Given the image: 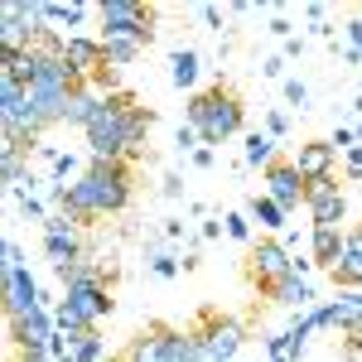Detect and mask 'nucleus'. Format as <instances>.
<instances>
[{
    "instance_id": "nucleus-1",
    "label": "nucleus",
    "mask_w": 362,
    "mask_h": 362,
    "mask_svg": "<svg viewBox=\"0 0 362 362\" xmlns=\"http://www.w3.org/2000/svg\"><path fill=\"white\" fill-rule=\"evenodd\" d=\"M54 203L63 218L73 223H92V218H112L131 203V165L126 160H92V165L63 189L54 184Z\"/></svg>"
},
{
    "instance_id": "nucleus-2",
    "label": "nucleus",
    "mask_w": 362,
    "mask_h": 362,
    "mask_svg": "<svg viewBox=\"0 0 362 362\" xmlns=\"http://www.w3.org/2000/svg\"><path fill=\"white\" fill-rule=\"evenodd\" d=\"M150 126H155V116L136 107L126 92H112V97H102L97 102V112L92 121L83 126L87 145H92V160H136L145 136H150Z\"/></svg>"
},
{
    "instance_id": "nucleus-3",
    "label": "nucleus",
    "mask_w": 362,
    "mask_h": 362,
    "mask_svg": "<svg viewBox=\"0 0 362 362\" xmlns=\"http://www.w3.org/2000/svg\"><path fill=\"white\" fill-rule=\"evenodd\" d=\"M242 126H247V107H242V97L223 83L198 92L194 102H189V131H198L203 145H223V140L242 136Z\"/></svg>"
},
{
    "instance_id": "nucleus-4",
    "label": "nucleus",
    "mask_w": 362,
    "mask_h": 362,
    "mask_svg": "<svg viewBox=\"0 0 362 362\" xmlns=\"http://www.w3.org/2000/svg\"><path fill=\"white\" fill-rule=\"evenodd\" d=\"M112 305H116V300H112V290H107V280H102V276H97V280H78V285H68V295H63V305H58L54 324L68 338L92 334V324L107 319Z\"/></svg>"
},
{
    "instance_id": "nucleus-5",
    "label": "nucleus",
    "mask_w": 362,
    "mask_h": 362,
    "mask_svg": "<svg viewBox=\"0 0 362 362\" xmlns=\"http://www.w3.org/2000/svg\"><path fill=\"white\" fill-rule=\"evenodd\" d=\"M97 20H102V39H140L150 44L155 39V10L150 5H136V0H102L97 5Z\"/></svg>"
},
{
    "instance_id": "nucleus-6",
    "label": "nucleus",
    "mask_w": 362,
    "mask_h": 362,
    "mask_svg": "<svg viewBox=\"0 0 362 362\" xmlns=\"http://www.w3.org/2000/svg\"><path fill=\"white\" fill-rule=\"evenodd\" d=\"M10 343L15 353H58V324L44 305H34L29 314L10 319Z\"/></svg>"
},
{
    "instance_id": "nucleus-7",
    "label": "nucleus",
    "mask_w": 362,
    "mask_h": 362,
    "mask_svg": "<svg viewBox=\"0 0 362 362\" xmlns=\"http://www.w3.org/2000/svg\"><path fill=\"white\" fill-rule=\"evenodd\" d=\"M34 305H39V285H34V276L25 271L20 247H15V242H5V314H10V319H20V314H29Z\"/></svg>"
},
{
    "instance_id": "nucleus-8",
    "label": "nucleus",
    "mask_w": 362,
    "mask_h": 362,
    "mask_svg": "<svg viewBox=\"0 0 362 362\" xmlns=\"http://www.w3.org/2000/svg\"><path fill=\"white\" fill-rule=\"evenodd\" d=\"M285 276H295V256L285 251V242H276V237H261L256 247H251V280L271 295Z\"/></svg>"
},
{
    "instance_id": "nucleus-9",
    "label": "nucleus",
    "mask_w": 362,
    "mask_h": 362,
    "mask_svg": "<svg viewBox=\"0 0 362 362\" xmlns=\"http://www.w3.org/2000/svg\"><path fill=\"white\" fill-rule=\"evenodd\" d=\"M266 198L280 203L285 213H295V208L309 198V179L295 169V160H276V165L266 169Z\"/></svg>"
},
{
    "instance_id": "nucleus-10",
    "label": "nucleus",
    "mask_w": 362,
    "mask_h": 362,
    "mask_svg": "<svg viewBox=\"0 0 362 362\" xmlns=\"http://www.w3.org/2000/svg\"><path fill=\"white\" fill-rule=\"evenodd\" d=\"M305 208L314 218V227H338L348 218V194L338 189V179H319V184H309Z\"/></svg>"
},
{
    "instance_id": "nucleus-11",
    "label": "nucleus",
    "mask_w": 362,
    "mask_h": 362,
    "mask_svg": "<svg viewBox=\"0 0 362 362\" xmlns=\"http://www.w3.org/2000/svg\"><path fill=\"white\" fill-rule=\"evenodd\" d=\"M242 348V324L237 319H208V334L198 338V362H232Z\"/></svg>"
},
{
    "instance_id": "nucleus-12",
    "label": "nucleus",
    "mask_w": 362,
    "mask_h": 362,
    "mask_svg": "<svg viewBox=\"0 0 362 362\" xmlns=\"http://www.w3.org/2000/svg\"><path fill=\"white\" fill-rule=\"evenodd\" d=\"M44 251H49L54 271H58V266H78V261H83L78 227L68 223V218H49V223H44Z\"/></svg>"
},
{
    "instance_id": "nucleus-13",
    "label": "nucleus",
    "mask_w": 362,
    "mask_h": 362,
    "mask_svg": "<svg viewBox=\"0 0 362 362\" xmlns=\"http://www.w3.org/2000/svg\"><path fill=\"white\" fill-rule=\"evenodd\" d=\"M63 58H68V68H73L83 83H92L102 68H112V63H107V49H102V39H83V34H73V39L63 44Z\"/></svg>"
},
{
    "instance_id": "nucleus-14",
    "label": "nucleus",
    "mask_w": 362,
    "mask_h": 362,
    "mask_svg": "<svg viewBox=\"0 0 362 362\" xmlns=\"http://www.w3.org/2000/svg\"><path fill=\"white\" fill-rule=\"evenodd\" d=\"M295 169L305 174L309 184H319V179H334V145H329V140H309V145H300V155H295Z\"/></svg>"
},
{
    "instance_id": "nucleus-15",
    "label": "nucleus",
    "mask_w": 362,
    "mask_h": 362,
    "mask_svg": "<svg viewBox=\"0 0 362 362\" xmlns=\"http://www.w3.org/2000/svg\"><path fill=\"white\" fill-rule=\"evenodd\" d=\"M334 285L338 290H362V227L348 232V251L334 266Z\"/></svg>"
},
{
    "instance_id": "nucleus-16",
    "label": "nucleus",
    "mask_w": 362,
    "mask_h": 362,
    "mask_svg": "<svg viewBox=\"0 0 362 362\" xmlns=\"http://www.w3.org/2000/svg\"><path fill=\"white\" fill-rule=\"evenodd\" d=\"M309 251H314V261H319V266H329V271H334L338 261H343V251H348V232H343V227H314Z\"/></svg>"
},
{
    "instance_id": "nucleus-17",
    "label": "nucleus",
    "mask_w": 362,
    "mask_h": 362,
    "mask_svg": "<svg viewBox=\"0 0 362 362\" xmlns=\"http://www.w3.org/2000/svg\"><path fill=\"white\" fill-rule=\"evenodd\" d=\"M324 309H329V324L348 329V334H362V290H338V300Z\"/></svg>"
},
{
    "instance_id": "nucleus-18",
    "label": "nucleus",
    "mask_w": 362,
    "mask_h": 362,
    "mask_svg": "<svg viewBox=\"0 0 362 362\" xmlns=\"http://www.w3.org/2000/svg\"><path fill=\"white\" fill-rule=\"evenodd\" d=\"M121 358H126V362H169L165 358V334H160V329L136 334V338H131V348H126Z\"/></svg>"
},
{
    "instance_id": "nucleus-19",
    "label": "nucleus",
    "mask_w": 362,
    "mask_h": 362,
    "mask_svg": "<svg viewBox=\"0 0 362 362\" xmlns=\"http://www.w3.org/2000/svg\"><path fill=\"white\" fill-rule=\"evenodd\" d=\"M271 300H280L285 309H309V305H314V290H309L305 276H285L276 290H271Z\"/></svg>"
},
{
    "instance_id": "nucleus-20",
    "label": "nucleus",
    "mask_w": 362,
    "mask_h": 362,
    "mask_svg": "<svg viewBox=\"0 0 362 362\" xmlns=\"http://www.w3.org/2000/svg\"><path fill=\"white\" fill-rule=\"evenodd\" d=\"M247 218H251V223H261L266 232H280V227H285V208L271 203L266 194H256V198H251V208H247Z\"/></svg>"
},
{
    "instance_id": "nucleus-21",
    "label": "nucleus",
    "mask_w": 362,
    "mask_h": 362,
    "mask_svg": "<svg viewBox=\"0 0 362 362\" xmlns=\"http://www.w3.org/2000/svg\"><path fill=\"white\" fill-rule=\"evenodd\" d=\"M102 49H107V63H112V68H126V63H136V58L145 54L140 39H121V34H116V39H102Z\"/></svg>"
},
{
    "instance_id": "nucleus-22",
    "label": "nucleus",
    "mask_w": 362,
    "mask_h": 362,
    "mask_svg": "<svg viewBox=\"0 0 362 362\" xmlns=\"http://www.w3.org/2000/svg\"><path fill=\"white\" fill-rule=\"evenodd\" d=\"M194 78H198V54L194 49H179V54L169 58V83L174 87H194Z\"/></svg>"
},
{
    "instance_id": "nucleus-23",
    "label": "nucleus",
    "mask_w": 362,
    "mask_h": 362,
    "mask_svg": "<svg viewBox=\"0 0 362 362\" xmlns=\"http://www.w3.org/2000/svg\"><path fill=\"white\" fill-rule=\"evenodd\" d=\"M247 165L256 169V165H276V136H261V131H256V136H247Z\"/></svg>"
},
{
    "instance_id": "nucleus-24",
    "label": "nucleus",
    "mask_w": 362,
    "mask_h": 362,
    "mask_svg": "<svg viewBox=\"0 0 362 362\" xmlns=\"http://www.w3.org/2000/svg\"><path fill=\"white\" fill-rule=\"evenodd\" d=\"M5 184H25V150H5Z\"/></svg>"
},
{
    "instance_id": "nucleus-25",
    "label": "nucleus",
    "mask_w": 362,
    "mask_h": 362,
    "mask_svg": "<svg viewBox=\"0 0 362 362\" xmlns=\"http://www.w3.org/2000/svg\"><path fill=\"white\" fill-rule=\"evenodd\" d=\"M44 20H58V25H78V20H83V5H44Z\"/></svg>"
},
{
    "instance_id": "nucleus-26",
    "label": "nucleus",
    "mask_w": 362,
    "mask_h": 362,
    "mask_svg": "<svg viewBox=\"0 0 362 362\" xmlns=\"http://www.w3.org/2000/svg\"><path fill=\"white\" fill-rule=\"evenodd\" d=\"M227 237L247 242V237H251V218H242V213H232V218H227Z\"/></svg>"
},
{
    "instance_id": "nucleus-27",
    "label": "nucleus",
    "mask_w": 362,
    "mask_h": 362,
    "mask_svg": "<svg viewBox=\"0 0 362 362\" xmlns=\"http://www.w3.org/2000/svg\"><path fill=\"white\" fill-rule=\"evenodd\" d=\"M348 58H353V63L362 58V20H353V25H348Z\"/></svg>"
},
{
    "instance_id": "nucleus-28",
    "label": "nucleus",
    "mask_w": 362,
    "mask_h": 362,
    "mask_svg": "<svg viewBox=\"0 0 362 362\" xmlns=\"http://www.w3.org/2000/svg\"><path fill=\"white\" fill-rule=\"evenodd\" d=\"M285 97H290L295 107H305V102H309V87L300 83V78H290V83H285Z\"/></svg>"
},
{
    "instance_id": "nucleus-29",
    "label": "nucleus",
    "mask_w": 362,
    "mask_h": 362,
    "mask_svg": "<svg viewBox=\"0 0 362 362\" xmlns=\"http://www.w3.org/2000/svg\"><path fill=\"white\" fill-rule=\"evenodd\" d=\"M285 131H290V121H285V112H271V116H266V136H285Z\"/></svg>"
},
{
    "instance_id": "nucleus-30",
    "label": "nucleus",
    "mask_w": 362,
    "mask_h": 362,
    "mask_svg": "<svg viewBox=\"0 0 362 362\" xmlns=\"http://www.w3.org/2000/svg\"><path fill=\"white\" fill-rule=\"evenodd\" d=\"M348 179H362V150L358 145L348 150Z\"/></svg>"
},
{
    "instance_id": "nucleus-31",
    "label": "nucleus",
    "mask_w": 362,
    "mask_h": 362,
    "mask_svg": "<svg viewBox=\"0 0 362 362\" xmlns=\"http://www.w3.org/2000/svg\"><path fill=\"white\" fill-rule=\"evenodd\" d=\"M155 276H174V256H155Z\"/></svg>"
},
{
    "instance_id": "nucleus-32",
    "label": "nucleus",
    "mask_w": 362,
    "mask_h": 362,
    "mask_svg": "<svg viewBox=\"0 0 362 362\" xmlns=\"http://www.w3.org/2000/svg\"><path fill=\"white\" fill-rule=\"evenodd\" d=\"M358 112H362V102H358Z\"/></svg>"
},
{
    "instance_id": "nucleus-33",
    "label": "nucleus",
    "mask_w": 362,
    "mask_h": 362,
    "mask_svg": "<svg viewBox=\"0 0 362 362\" xmlns=\"http://www.w3.org/2000/svg\"><path fill=\"white\" fill-rule=\"evenodd\" d=\"M276 362H280V358H276Z\"/></svg>"
}]
</instances>
